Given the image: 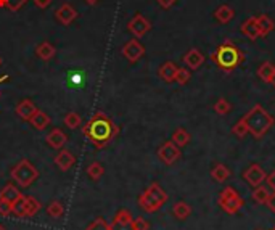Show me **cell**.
Listing matches in <instances>:
<instances>
[{
	"instance_id": "50",
	"label": "cell",
	"mask_w": 275,
	"mask_h": 230,
	"mask_svg": "<svg viewBox=\"0 0 275 230\" xmlns=\"http://www.w3.org/2000/svg\"><path fill=\"white\" fill-rule=\"evenodd\" d=\"M272 230H275V227H273V228H272Z\"/></svg>"
},
{
	"instance_id": "4",
	"label": "cell",
	"mask_w": 275,
	"mask_h": 230,
	"mask_svg": "<svg viewBox=\"0 0 275 230\" xmlns=\"http://www.w3.org/2000/svg\"><path fill=\"white\" fill-rule=\"evenodd\" d=\"M167 201V193L161 188L159 184H151L144 193L139 196V206L148 214H153L156 211H159L166 205Z\"/></svg>"
},
{
	"instance_id": "49",
	"label": "cell",
	"mask_w": 275,
	"mask_h": 230,
	"mask_svg": "<svg viewBox=\"0 0 275 230\" xmlns=\"http://www.w3.org/2000/svg\"><path fill=\"white\" fill-rule=\"evenodd\" d=\"M0 66H2V58H0Z\"/></svg>"
},
{
	"instance_id": "5",
	"label": "cell",
	"mask_w": 275,
	"mask_h": 230,
	"mask_svg": "<svg viewBox=\"0 0 275 230\" xmlns=\"http://www.w3.org/2000/svg\"><path fill=\"white\" fill-rule=\"evenodd\" d=\"M10 176L21 188H27L39 179V171L36 169V166L29 159H21L12 168Z\"/></svg>"
},
{
	"instance_id": "15",
	"label": "cell",
	"mask_w": 275,
	"mask_h": 230,
	"mask_svg": "<svg viewBox=\"0 0 275 230\" xmlns=\"http://www.w3.org/2000/svg\"><path fill=\"white\" fill-rule=\"evenodd\" d=\"M242 34L248 37L250 41H256L258 37H261L259 26H258V21H256V16H250L248 20L243 21V24H242Z\"/></svg>"
},
{
	"instance_id": "6",
	"label": "cell",
	"mask_w": 275,
	"mask_h": 230,
	"mask_svg": "<svg viewBox=\"0 0 275 230\" xmlns=\"http://www.w3.org/2000/svg\"><path fill=\"white\" fill-rule=\"evenodd\" d=\"M217 203H219L221 209L225 211L227 214H236L238 211L245 206V201L243 198L238 195V191H236L233 187H225L221 195H219V200H217Z\"/></svg>"
},
{
	"instance_id": "14",
	"label": "cell",
	"mask_w": 275,
	"mask_h": 230,
	"mask_svg": "<svg viewBox=\"0 0 275 230\" xmlns=\"http://www.w3.org/2000/svg\"><path fill=\"white\" fill-rule=\"evenodd\" d=\"M45 140L49 143V147H52L55 150H61L66 145V142H68V136H66L61 129H52L49 134H47Z\"/></svg>"
},
{
	"instance_id": "20",
	"label": "cell",
	"mask_w": 275,
	"mask_h": 230,
	"mask_svg": "<svg viewBox=\"0 0 275 230\" xmlns=\"http://www.w3.org/2000/svg\"><path fill=\"white\" fill-rule=\"evenodd\" d=\"M256 73H258V78H259L262 82L270 84L272 79H273V76H275V64L270 63V61H262Z\"/></svg>"
},
{
	"instance_id": "17",
	"label": "cell",
	"mask_w": 275,
	"mask_h": 230,
	"mask_svg": "<svg viewBox=\"0 0 275 230\" xmlns=\"http://www.w3.org/2000/svg\"><path fill=\"white\" fill-rule=\"evenodd\" d=\"M74 162H76V158H74L73 153L68 151V150H61L58 155L55 156V165L58 166V169H61V171L71 169Z\"/></svg>"
},
{
	"instance_id": "8",
	"label": "cell",
	"mask_w": 275,
	"mask_h": 230,
	"mask_svg": "<svg viewBox=\"0 0 275 230\" xmlns=\"http://www.w3.org/2000/svg\"><path fill=\"white\" fill-rule=\"evenodd\" d=\"M265 177H267V174H265V171L259 166V165H251L245 169L243 172V179L246 180V184H248L250 187H259L264 184Z\"/></svg>"
},
{
	"instance_id": "7",
	"label": "cell",
	"mask_w": 275,
	"mask_h": 230,
	"mask_svg": "<svg viewBox=\"0 0 275 230\" xmlns=\"http://www.w3.org/2000/svg\"><path fill=\"white\" fill-rule=\"evenodd\" d=\"M180 155H182V153H180V148L176 145L173 140L164 142L163 145L158 148V158L163 161L164 165H167V166L174 165L176 161H179Z\"/></svg>"
},
{
	"instance_id": "38",
	"label": "cell",
	"mask_w": 275,
	"mask_h": 230,
	"mask_svg": "<svg viewBox=\"0 0 275 230\" xmlns=\"http://www.w3.org/2000/svg\"><path fill=\"white\" fill-rule=\"evenodd\" d=\"M85 230H111V227L103 217H97L93 222H90L87 225V228H85Z\"/></svg>"
},
{
	"instance_id": "31",
	"label": "cell",
	"mask_w": 275,
	"mask_h": 230,
	"mask_svg": "<svg viewBox=\"0 0 275 230\" xmlns=\"http://www.w3.org/2000/svg\"><path fill=\"white\" fill-rule=\"evenodd\" d=\"M47 214L52 219H60L64 214V206L61 201H52V203L47 206Z\"/></svg>"
},
{
	"instance_id": "16",
	"label": "cell",
	"mask_w": 275,
	"mask_h": 230,
	"mask_svg": "<svg viewBox=\"0 0 275 230\" xmlns=\"http://www.w3.org/2000/svg\"><path fill=\"white\" fill-rule=\"evenodd\" d=\"M36 111H37V108H36V105H34V102L31 98L21 100L20 103H18V107H16V114L23 121H29L34 116Z\"/></svg>"
},
{
	"instance_id": "35",
	"label": "cell",
	"mask_w": 275,
	"mask_h": 230,
	"mask_svg": "<svg viewBox=\"0 0 275 230\" xmlns=\"http://www.w3.org/2000/svg\"><path fill=\"white\" fill-rule=\"evenodd\" d=\"M232 134H233L235 137H238V139H245V137L250 134V132H248V127H246V122H245L243 118L232 127Z\"/></svg>"
},
{
	"instance_id": "43",
	"label": "cell",
	"mask_w": 275,
	"mask_h": 230,
	"mask_svg": "<svg viewBox=\"0 0 275 230\" xmlns=\"http://www.w3.org/2000/svg\"><path fill=\"white\" fill-rule=\"evenodd\" d=\"M265 206H267V208L272 211V213L275 214V191H273V193H270V195H269L267 203H265Z\"/></svg>"
},
{
	"instance_id": "37",
	"label": "cell",
	"mask_w": 275,
	"mask_h": 230,
	"mask_svg": "<svg viewBox=\"0 0 275 230\" xmlns=\"http://www.w3.org/2000/svg\"><path fill=\"white\" fill-rule=\"evenodd\" d=\"M192 74H190V70L187 68H177V73H176V82L180 84V85H185L188 81H190Z\"/></svg>"
},
{
	"instance_id": "33",
	"label": "cell",
	"mask_w": 275,
	"mask_h": 230,
	"mask_svg": "<svg viewBox=\"0 0 275 230\" xmlns=\"http://www.w3.org/2000/svg\"><path fill=\"white\" fill-rule=\"evenodd\" d=\"M232 111V103L225 98H219L216 103H214V113L219 114V116H225V114H229Z\"/></svg>"
},
{
	"instance_id": "44",
	"label": "cell",
	"mask_w": 275,
	"mask_h": 230,
	"mask_svg": "<svg viewBox=\"0 0 275 230\" xmlns=\"http://www.w3.org/2000/svg\"><path fill=\"white\" fill-rule=\"evenodd\" d=\"M34 4L37 8H47L52 4V0H34Z\"/></svg>"
},
{
	"instance_id": "11",
	"label": "cell",
	"mask_w": 275,
	"mask_h": 230,
	"mask_svg": "<svg viewBox=\"0 0 275 230\" xmlns=\"http://www.w3.org/2000/svg\"><path fill=\"white\" fill-rule=\"evenodd\" d=\"M127 29H129L132 34H134L135 37H144V36L151 29V24H150V21L147 20L144 15L137 13V15L129 21Z\"/></svg>"
},
{
	"instance_id": "18",
	"label": "cell",
	"mask_w": 275,
	"mask_h": 230,
	"mask_svg": "<svg viewBox=\"0 0 275 230\" xmlns=\"http://www.w3.org/2000/svg\"><path fill=\"white\" fill-rule=\"evenodd\" d=\"M233 16H235V10L230 5H227V4L217 7L216 12H214V18L217 20V23H221V24L230 23L233 20Z\"/></svg>"
},
{
	"instance_id": "47",
	"label": "cell",
	"mask_w": 275,
	"mask_h": 230,
	"mask_svg": "<svg viewBox=\"0 0 275 230\" xmlns=\"http://www.w3.org/2000/svg\"><path fill=\"white\" fill-rule=\"evenodd\" d=\"M272 85H273V87H275V76H273V79H272V82H270Z\"/></svg>"
},
{
	"instance_id": "30",
	"label": "cell",
	"mask_w": 275,
	"mask_h": 230,
	"mask_svg": "<svg viewBox=\"0 0 275 230\" xmlns=\"http://www.w3.org/2000/svg\"><path fill=\"white\" fill-rule=\"evenodd\" d=\"M103 174H105V168H103L101 162L93 161V162H90V165L87 166V176H89L92 180H98V179H101Z\"/></svg>"
},
{
	"instance_id": "27",
	"label": "cell",
	"mask_w": 275,
	"mask_h": 230,
	"mask_svg": "<svg viewBox=\"0 0 275 230\" xmlns=\"http://www.w3.org/2000/svg\"><path fill=\"white\" fill-rule=\"evenodd\" d=\"M190 140H192V136H190V134H188L184 127L176 129L174 134H173V142L176 143L179 148L187 147L188 143H190Z\"/></svg>"
},
{
	"instance_id": "12",
	"label": "cell",
	"mask_w": 275,
	"mask_h": 230,
	"mask_svg": "<svg viewBox=\"0 0 275 230\" xmlns=\"http://www.w3.org/2000/svg\"><path fill=\"white\" fill-rule=\"evenodd\" d=\"M55 16L61 24L68 26L76 20V18H78V12H76L73 8V5H70V4H61L58 8H56Z\"/></svg>"
},
{
	"instance_id": "40",
	"label": "cell",
	"mask_w": 275,
	"mask_h": 230,
	"mask_svg": "<svg viewBox=\"0 0 275 230\" xmlns=\"http://www.w3.org/2000/svg\"><path fill=\"white\" fill-rule=\"evenodd\" d=\"M12 214V203L0 198V216H8Z\"/></svg>"
},
{
	"instance_id": "3",
	"label": "cell",
	"mask_w": 275,
	"mask_h": 230,
	"mask_svg": "<svg viewBox=\"0 0 275 230\" xmlns=\"http://www.w3.org/2000/svg\"><path fill=\"white\" fill-rule=\"evenodd\" d=\"M248 132L254 139H262L275 124V118L261 105H254V107L243 116Z\"/></svg>"
},
{
	"instance_id": "39",
	"label": "cell",
	"mask_w": 275,
	"mask_h": 230,
	"mask_svg": "<svg viewBox=\"0 0 275 230\" xmlns=\"http://www.w3.org/2000/svg\"><path fill=\"white\" fill-rule=\"evenodd\" d=\"M134 230H150V222L140 216V217L134 219Z\"/></svg>"
},
{
	"instance_id": "45",
	"label": "cell",
	"mask_w": 275,
	"mask_h": 230,
	"mask_svg": "<svg viewBox=\"0 0 275 230\" xmlns=\"http://www.w3.org/2000/svg\"><path fill=\"white\" fill-rule=\"evenodd\" d=\"M85 2H87L89 5H95V4L98 2V0H85Z\"/></svg>"
},
{
	"instance_id": "9",
	"label": "cell",
	"mask_w": 275,
	"mask_h": 230,
	"mask_svg": "<svg viewBox=\"0 0 275 230\" xmlns=\"http://www.w3.org/2000/svg\"><path fill=\"white\" fill-rule=\"evenodd\" d=\"M110 227L111 230H134V217L127 209H119L113 217Z\"/></svg>"
},
{
	"instance_id": "29",
	"label": "cell",
	"mask_w": 275,
	"mask_h": 230,
	"mask_svg": "<svg viewBox=\"0 0 275 230\" xmlns=\"http://www.w3.org/2000/svg\"><path fill=\"white\" fill-rule=\"evenodd\" d=\"M24 205H26V217H32L41 211V203L34 196H24Z\"/></svg>"
},
{
	"instance_id": "34",
	"label": "cell",
	"mask_w": 275,
	"mask_h": 230,
	"mask_svg": "<svg viewBox=\"0 0 275 230\" xmlns=\"http://www.w3.org/2000/svg\"><path fill=\"white\" fill-rule=\"evenodd\" d=\"M27 0H0V8H7L10 12H18L26 5Z\"/></svg>"
},
{
	"instance_id": "19",
	"label": "cell",
	"mask_w": 275,
	"mask_h": 230,
	"mask_svg": "<svg viewBox=\"0 0 275 230\" xmlns=\"http://www.w3.org/2000/svg\"><path fill=\"white\" fill-rule=\"evenodd\" d=\"M176 73H177V66H176V63H173V61L163 63V64H161L159 71H158L159 78L163 79L164 82H167V84L176 82Z\"/></svg>"
},
{
	"instance_id": "26",
	"label": "cell",
	"mask_w": 275,
	"mask_h": 230,
	"mask_svg": "<svg viewBox=\"0 0 275 230\" xmlns=\"http://www.w3.org/2000/svg\"><path fill=\"white\" fill-rule=\"evenodd\" d=\"M55 47L50 44V42H42V44H39L36 47V53H37V56L39 58H42V60H45V61H49V60H52L53 56H55Z\"/></svg>"
},
{
	"instance_id": "1",
	"label": "cell",
	"mask_w": 275,
	"mask_h": 230,
	"mask_svg": "<svg viewBox=\"0 0 275 230\" xmlns=\"http://www.w3.org/2000/svg\"><path fill=\"white\" fill-rule=\"evenodd\" d=\"M82 132L84 136L92 142V145L100 150V148H105L108 143L118 136V126H115V122H113L107 114L97 113L85 124Z\"/></svg>"
},
{
	"instance_id": "10",
	"label": "cell",
	"mask_w": 275,
	"mask_h": 230,
	"mask_svg": "<svg viewBox=\"0 0 275 230\" xmlns=\"http://www.w3.org/2000/svg\"><path fill=\"white\" fill-rule=\"evenodd\" d=\"M122 55H124V58L127 61L135 63L145 55V47L142 45L137 39H132V41L126 42L124 47H122Z\"/></svg>"
},
{
	"instance_id": "24",
	"label": "cell",
	"mask_w": 275,
	"mask_h": 230,
	"mask_svg": "<svg viewBox=\"0 0 275 230\" xmlns=\"http://www.w3.org/2000/svg\"><path fill=\"white\" fill-rule=\"evenodd\" d=\"M29 122L32 124V127H34V129L42 130V129H45V127L50 124V116H49L47 113H44V111H41V110H37V111L34 113V116L29 119Z\"/></svg>"
},
{
	"instance_id": "41",
	"label": "cell",
	"mask_w": 275,
	"mask_h": 230,
	"mask_svg": "<svg viewBox=\"0 0 275 230\" xmlns=\"http://www.w3.org/2000/svg\"><path fill=\"white\" fill-rule=\"evenodd\" d=\"M156 2L159 4L161 8H164V10H169L170 7H174V4L177 2V0H156Z\"/></svg>"
},
{
	"instance_id": "21",
	"label": "cell",
	"mask_w": 275,
	"mask_h": 230,
	"mask_svg": "<svg viewBox=\"0 0 275 230\" xmlns=\"http://www.w3.org/2000/svg\"><path fill=\"white\" fill-rule=\"evenodd\" d=\"M21 196H23V193L13 184H7L2 190H0V198L8 201V203H12V205L15 203L18 198H21Z\"/></svg>"
},
{
	"instance_id": "46",
	"label": "cell",
	"mask_w": 275,
	"mask_h": 230,
	"mask_svg": "<svg viewBox=\"0 0 275 230\" xmlns=\"http://www.w3.org/2000/svg\"><path fill=\"white\" fill-rule=\"evenodd\" d=\"M8 81V76H2V78H0V84L2 82H7Z\"/></svg>"
},
{
	"instance_id": "36",
	"label": "cell",
	"mask_w": 275,
	"mask_h": 230,
	"mask_svg": "<svg viewBox=\"0 0 275 230\" xmlns=\"http://www.w3.org/2000/svg\"><path fill=\"white\" fill-rule=\"evenodd\" d=\"M12 213L16 217H26V205H24V195L21 198H18L15 203L12 205Z\"/></svg>"
},
{
	"instance_id": "22",
	"label": "cell",
	"mask_w": 275,
	"mask_h": 230,
	"mask_svg": "<svg viewBox=\"0 0 275 230\" xmlns=\"http://www.w3.org/2000/svg\"><path fill=\"white\" fill-rule=\"evenodd\" d=\"M256 21H258V26H259L261 37L269 36V34L275 29V23L272 21V18L267 16V15H259V16H256Z\"/></svg>"
},
{
	"instance_id": "32",
	"label": "cell",
	"mask_w": 275,
	"mask_h": 230,
	"mask_svg": "<svg viewBox=\"0 0 275 230\" xmlns=\"http://www.w3.org/2000/svg\"><path fill=\"white\" fill-rule=\"evenodd\" d=\"M82 124V118H81V114H78V113H74V111H71V113H68V114H64V126L68 127V129H71V130H76L79 126Z\"/></svg>"
},
{
	"instance_id": "25",
	"label": "cell",
	"mask_w": 275,
	"mask_h": 230,
	"mask_svg": "<svg viewBox=\"0 0 275 230\" xmlns=\"http://www.w3.org/2000/svg\"><path fill=\"white\" fill-rule=\"evenodd\" d=\"M211 177L216 182L222 184V182H225L227 179L230 177V169L227 168L225 165H222V162H217V165L211 169Z\"/></svg>"
},
{
	"instance_id": "2",
	"label": "cell",
	"mask_w": 275,
	"mask_h": 230,
	"mask_svg": "<svg viewBox=\"0 0 275 230\" xmlns=\"http://www.w3.org/2000/svg\"><path fill=\"white\" fill-rule=\"evenodd\" d=\"M210 58H211V61L216 63V66L219 70H222L225 73H232L235 68H238V66L243 64L245 55L232 41H227L217 47V49L210 55Z\"/></svg>"
},
{
	"instance_id": "13",
	"label": "cell",
	"mask_w": 275,
	"mask_h": 230,
	"mask_svg": "<svg viewBox=\"0 0 275 230\" xmlns=\"http://www.w3.org/2000/svg\"><path fill=\"white\" fill-rule=\"evenodd\" d=\"M184 63L187 64L188 70H200L204 63V55L198 49H190L184 56Z\"/></svg>"
},
{
	"instance_id": "42",
	"label": "cell",
	"mask_w": 275,
	"mask_h": 230,
	"mask_svg": "<svg viewBox=\"0 0 275 230\" xmlns=\"http://www.w3.org/2000/svg\"><path fill=\"white\" fill-rule=\"evenodd\" d=\"M265 182H267V185H269V188H272L273 191H275V169L270 172V174L265 177Z\"/></svg>"
},
{
	"instance_id": "28",
	"label": "cell",
	"mask_w": 275,
	"mask_h": 230,
	"mask_svg": "<svg viewBox=\"0 0 275 230\" xmlns=\"http://www.w3.org/2000/svg\"><path fill=\"white\" fill-rule=\"evenodd\" d=\"M270 195V191L267 187H264V185H259V187H254V191L251 193L253 200H254V203H258V205H265L267 203V198Z\"/></svg>"
},
{
	"instance_id": "23",
	"label": "cell",
	"mask_w": 275,
	"mask_h": 230,
	"mask_svg": "<svg viewBox=\"0 0 275 230\" xmlns=\"http://www.w3.org/2000/svg\"><path fill=\"white\" fill-rule=\"evenodd\" d=\"M173 214L179 220H185L192 216V206L188 203H185V201H177L173 208Z\"/></svg>"
},
{
	"instance_id": "48",
	"label": "cell",
	"mask_w": 275,
	"mask_h": 230,
	"mask_svg": "<svg viewBox=\"0 0 275 230\" xmlns=\"http://www.w3.org/2000/svg\"><path fill=\"white\" fill-rule=\"evenodd\" d=\"M0 230H7V228H5V227H4L2 224H0Z\"/></svg>"
}]
</instances>
